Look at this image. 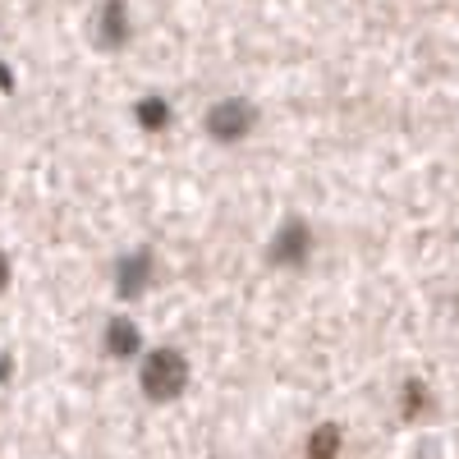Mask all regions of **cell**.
<instances>
[{
	"label": "cell",
	"instance_id": "cell-1",
	"mask_svg": "<svg viewBox=\"0 0 459 459\" xmlns=\"http://www.w3.org/2000/svg\"><path fill=\"white\" fill-rule=\"evenodd\" d=\"M138 381H143V395L152 404H170L184 395L188 386V359L179 350H170V344H161V350H147L143 354V368H138Z\"/></svg>",
	"mask_w": 459,
	"mask_h": 459
},
{
	"label": "cell",
	"instance_id": "cell-2",
	"mask_svg": "<svg viewBox=\"0 0 459 459\" xmlns=\"http://www.w3.org/2000/svg\"><path fill=\"white\" fill-rule=\"evenodd\" d=\"M313 253H317V235H313V221L308 216H285L281 225H276V235H272V244H266V262L276 266V272H303V266L313 262Z\"/></svg>",
	"mask_w": 459,
	"mask_h": 459
},
{
	"label": "cell",
	"instance_id": "cell-3",
	"mask_svg": "<svg viewBox=\"0 0 459 459\" xmlns=\"http://www.w3.org/2000/svg\"><path fill=\"white\" fill-rule=\"evenodd\" d=\"M203 129H207V138H212L216 147H239V143H248L253 129H257V106H253L248 97H221V101H212V110L203 115Z\"/></svg>",
	"mask_w": 459,
	"mask_h": 459
},
{
	"label": "cell",
	"instance_id": "cell-4",
	"mask_svg": "<svg viewBox=\"0 0 459 459\" xmlns=\"http://www.w3.org/2000/svg\"><path fill=\"white\" fill-rule=\"evenodd\" d=\"M157 272H161L157 253H152L147 244H138V248L115 257L110 285H115V294H120V299H143V294H152V285H157Z\"/></svg>",
	"mask_w": 459,
	"mask_h": 459
},
{
	"label": "cell",
	"instance_id": "cell-5",
	"mask_svg": "<svg viewBox=\"0 0 459 459\" xmlns=\"http://www.w3.org/2000/svg\"><path fill=\"white\" fill-rule=\"evenodd\" d=\"M92 42L101 51H125L134 42L129 0H97V10H92Z\"/></svg>",
	"mask_w": 459,
	"mask_h": 459
},
{
	"label": "cell",
	"instance_id": "cell-6",
	"mask_svg": "<svg viewBox=\"0 0 459 459\" xmlns=\"http://www.w3.org/2000/svg\"><path fill=\"white\" fill-rule=\"evenodd\" d=\"M101 350L110 354V359H138L143 354V331H138V322L134 317H110L106 322V331H101Z\"/></svg>",
	"mask_w": 459,
	"mask_h": 459
},
{
	"label": "cell",
	"instance_id": "cell-7",
	"mask_svg": "<svg viewBox=\"0 0 459 459\" xmlns=\"http://www.w3.org/2000/svg\"><path fill=\"white\" fill-rule=\"evenodd\" d=\"M134 125L143 129V134H166L170 125H175V110H170V101L161 97V92H147V97H138V106H134Z\"/></svg>",
	"mask_w": 459,
	"mask_h": 459
},
{
	"label": "cell",
	"instance_id": "cell-8",
	"mask_svg": "<svg viewBox=\"0 0 459 459\" xmlns=\"http://www.w3.org/2000/svg\"><path fill=\"white\" fill-rule=\"evenodd\" d=\"M335 455H340V428H335V423L313 428V437H308V459H335Z\"/></svg>",
	"mask_w": 459,
	"mask_h": 459
},
{
	"label": "cell",
	"instance_id": "cell-9",
	"mask_svg": "<svg viewBox=\"0 0 459 459\" xmlns=\"http://www.w3.org/2000/svg\"><path fill=\"white\" fill-rule=\"evenodd\" d=\"M400 404H404V418H423V413L432 409V395H428L423 381L413 377V381H404V400H400Z\"/></svg>",
	"mask_w": 459,
	"mask_h": 459
},
{
	"label": "cell",
	"instance_id": "cell-10",
	"mask_svg": "<svg viewBox=\"0 0 459 459\" xmlns=\"http://www.w3.org/2000/svg\"><path fill=\"white\" fill-rule=\"evenodd\" d=\"M14 285V262H10V253L0 248V299H5V290Z\"/></svg>",
	"mask_w": 459,
	"mask_h": 459
},
{
	"label": "cell",
	"instance_id": "cell-11",
	"mask_svg": "<svg viewBox=\"0 0 459 459\" xmlns=\"http://www.w3.org/2000/svg\"><path fill=\"white\" fill-rule=\"evenodd\" d=\"M0 88H14V79H10V69H5V60H0Z\"/></svg>",
	"mask_w": 459,
	"mask_h": 459
},
{
	"label": "cell",
	"instance_id": "cell-12",
	"mask_svg": "<svg viewBox=\"0 0 459 459\" xmlns=\"http://www.w3.org/2000/svg\"><path fill=\"white\" fill-rule=\"evenodd\" d=\"M10 368H14V363H10V354H0V381L10 377Z\"/></svg>",
	"mask_w": 459,
	"mask_h": 459
}]
</instances>
